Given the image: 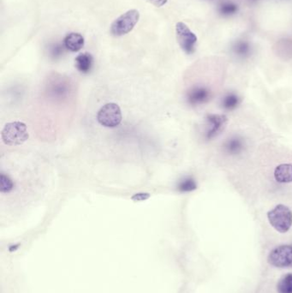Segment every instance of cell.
<instances>
[{
	"instance_id": "cell-2",
	"label": "cell",
	"mask_w": 292,
	"mask_h": 293,
	"mask_svg": "<svg viewBox=\"0 0 292 293\" xmlns=\"http://www.w3.org/2000/svg\"><path fill=\"white\" fill-rule=\"evenodd\" d=\"M268 221L277 231L286 233L292 226V211L284 204H279L268 213Z\"/></svg>"
},
{
	"instance_id": "cell-11",
	"label": "cell",
	"mask_w": 292,
	"mask_h": 293,
	"mask_svg": "<svg viewBox=\"0 0 292 293\" xmlns=\"http://www.w3.org/2000/svg\"><path fill=\"white\" fill-rule=\"evenodd\" d=\"M244 139L239 136H233L228 139L224 144L225 152L230 155H238L241 154L244 150Z\"/></svg>"
},
{
	"instance_id": "cell-18",
	"label": "cell",
	"mask_w": 292,
	"mask_h": 293,
	"mask_svg": "<svg viewBox=\"0 0 292 293\" xmlns=\"http://www.w3.org/2000/svg\"><path fill=\"white\" fill-rule=\"evenodd\" d=\"M14 183L12 179L5 173L1 174L0 176V192L2 194L10 193L13 190Z\"/></svg>"
},
{
	"instance_id": "cell-3",
	"label": "cell",
	"mask_w": 292,
	"mask_h": 293,
	"mask_svg": "<svg viewBox=\"0 0 292 293\" xmlns=\"http://www.w3.org/2000/svg\"><path fill=\"white\" fill-rule=\"evenodd\" d=\"M140 19L137 10H130L119 16L111 25V34L116 37L125 36L132 31Z\"/></svg>"
},
{
	"instance_id": "cell-15",
	"label": "cell",
	"mask_w": 292,
	"mask_h": 293,
	"mask_svg": "<svg viewBox=\"0 0 292 293\" xmlns=\"http://www.w3.org/2000/svg\"><path fill=\"white\" fill-rule=\"evenodd\" d=\"M238 6L232 1H224L219 6V12L222 16H234L238 13Z\"/></svg>"
},
{
	"instance_id": "cell-12",
	"label": "cell",
	"mask_w": 292,
	"mask_h": 293,
	"mask_svg": "<svg viewBox=\"0 0 292 293\" xmlns=\"http://www.w3.org/2000/svg\"><path fill=\"white\" fill-rule=\"evenodd\" d=\"M75 64H76V68L80 72L84 74L89 73L94 65V58L90 53H87V52L81 53L76 57Z\"/></svg>"
},
{
	"instance_id": "cell-17",
	"label": "cell",
	"mask_w": 292,
	"mask_h": 293,
	"mask_svg": "<svg viewBox=\"0 0 292 293\" xmlns=\"http://www.w3.org/2000/svg\"><path fill=\"white\" fill-rule=\"evenodd\" d=\"M197 185L192 178H185L178 185V190L181 192H190L196 190Z\"/></svg>"
},
{
	"instance_id": "cell-9",
	"label": "cell",
	"mask_w": 292,
	"mask_h": 293,
	"mask_svg": "<svg viewBox=\"0 0 292 293\" xmlns=\"http://www.w3.org/2000/svg\"><path fill=\"white\" fill-rule=\"evenodd\" d=\"M83 36L79 33H70L65 36L64 40V46L65 48L71 51V52H76L80 51L84 46Z\"/></svg>"
},
{
	"instance_id": "cell-5",
	"label": "cell",
	"mask_w": 292,
	"mask_h": 293,
	"mask_svg": "<svg viewBox=\"0 0 292 293\" xmlns=\"http://www.w3.org/2000/svg\"><path fill=\"white\" fill-rule=\"evenodd\" d=\"M97 120L98 122L105 127H116L122 121L121 109L116 104H106L98 112Z\"/></svg>"
},
{
	"instance_id": "cell-10",
	"label": "cell",
	"mask_w": 292,
	"mask_h": 293,
	"mask_svg": "<svg viewBox=\"0 0 292 293\" xmlns=\"http://www.w3.org/2000/svg\"><path fill=\"white\" fill-rule=\"evenodd\" d=\"M274 179L278 183L292 182V164H280L274 170Z\"/></svg>"
},
{
	"instance_id": "cell-6",
	"label": "cell",
	"mask_w": 292,
	"mask_h": 293,
	"mask_svg": "<svg viewBox=\"0 0 292 293\" xmlns=\"http://www.w3.org/2000/svg\"><path fill=\"white\" fill-rule=\"evenodd\" d=\"M268 263L273 267L283 269L292 264V246L284 244L273 249L268 257Z\"/></svg>"
},
{
	"instance_id": "cell-13",
	"label": "cell",
	"mask_w": 292,
	"mask_h": 293,
	"mask_svg": "<svg viewBox=\"0 0 292 293\" xmlns=\"http://www.w3.org/2000/svg\"><path fill=\"white\" fill-rule=\"evenodd\" d=\"M232 52L237 57L247 58L251 54L252 47L246 41H238L232 46Z\"/></svg>"
},
{
	"instance_id": "cell-4",
	"label": "cell",
	"mask_w": 292,
	"mask_h": 293,
	"mask_svg": "<svg viewBox=\"0 0 292 293\" xmlns=\"http://www.w3.org/2000/svg\"><path fill=\"white\" fill-rule=\"evenodd\" d=\"M176 36L179 46L187 54H192L196 48L197 36L190 30L184 22H179L176 24Z\"/></svg>"
},
{
	"instance_id": "cell-21",
	"label": "cell",
	"mask_w": 292,
	"mask_h": 293,
	"mask_svg": "<svg viewBox=\"0 0 292 293\" xmlns=\"http://www.w3.org/2000/svg\"><path fill=\"white\" fill-rule=\"evenodd\" d=\"M146 1L152 4V5H154L156 7H162V6L166 5L168 2V0H146Z\"/></svg>"
},
{
	"instance_id": "cell-1",
	"label": "cell",
	"mask_w": 292,
	"mask_h": 293,
	"mask_svg": "<svg viewBox=\"0 0 292 293\" xmlns=\"http://www.w3.org/2000/svg\"><path fill=\"white\" fill-rule=\"evenodd\" d=\"M28 137L30 135L27 132V125L19 121L6 124L1 132V138L4 143L8 146L22 145Z\"/></svg>"
},
{
	"instance_id": "cell-16",
	"label": "cell",
	"mask_w": 292,
	"mask_h": 293,
	"mask_svg": "<svg viewBox=\"0 0 292 293\" xmlns=\"http://www.w3.org/2000/svg\"><path fill=\"white\" fill-rule=\"evenodd\" d=\"M279 293H292V274L284 275L277 285Z\"/></svg>"
},
{
	"instance_id": "cell-7",
	"label": "cell",
	"mask_w": 292,
	"mask_h": 293,
	"mask_svg": "<svg viewBox=\"0 0 292 293\" xmlns=\"http://www.w3.org/2000/svg\"><path fill=\"white\" fill-rule=\"evenodd\" d=\"M208 129L206 130V138L211 140L219 136L227 125L228 119L223 114H209L206 117Z\"/></svg>"
},
{
	"instance_id": "cell-19",
	"label": "cell",
	"mask_w": 292,
	"mask_h": 293,
	"mask_svg": "<svg viewBox=\"0 0 292 293\" xmlns=\"http://www.w3.org/2000/svg\"><path fill=\"white\" fill-rule=\"evenodd\" d=\"M63 52H64L63 46H60L59 44H55V45L51 46V54L52 57H60V55L62 54Z\"/></svg>"
},
{
	"instance_id": "cell-14",
	"label": "cell",
	"mask_w": 292,
	"mask_h": 293,
	"mask_svg": "<svg viewBox=\"0 0 292 293\" xmlns=\"http://www.w3.org/2000/svg\"><path fill=\"white\" fill-rule=\"evenodd\" d=\"M241 103V99L238 97L236 94H228L222 100V107L227 110V111H232L237 108Z\"/></svg>"
},
{
	"instance_id": "cell-20",
	"label": "cell",
	"mask_w": 292,
	"mask_h": 293,
	"mask_svg": "<svg viewBox=\"0 0 292 293\" xmlns=\"http://www.w3.org/2000/svg\"><path fill=\"white\" fill-rule=\"evenodd\" d=\"M149 197H150V194L149 193H139V194L133 195L131 199L135 201H146L147 199H149Z\"/></svg>"
},
{
	"instance_id": "cell-8",
	"label": "cell",
	"mask_w": 292,
	"mask_h": 293,
	"mask_svg": "<svg viewBox=\"0 0 292 293\" xmlns=\"http://www.w3.org/2000/svg\"><path fill=\"white\" fill-rule=\"evenodd\" d=\"M212 95L213 91L209 87L197 85L187 92L186 99L188 103L191 106H201L211 100Z\"/></svg>"
}]
</instances>
